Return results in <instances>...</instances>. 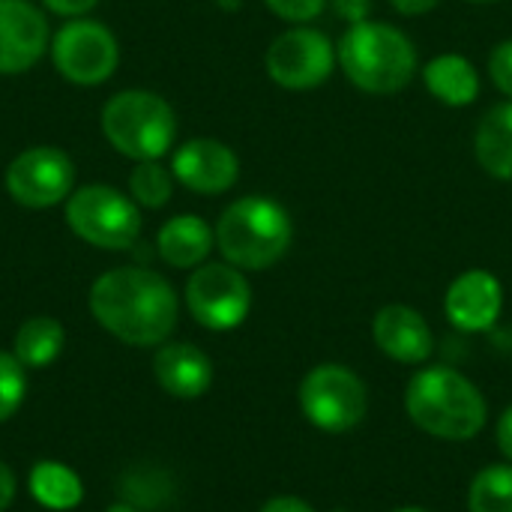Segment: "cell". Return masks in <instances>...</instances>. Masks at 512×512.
Instances as JSON below:
<instances>
[{
    "instance_id": "14",
    "label": "cell",
    "mask_w": 512,
    "mask_h": 512,
    "mask_svg": "<svg viewBox=\"0 0 512 512\" xmlns=\"http://www.w3.org/2000/svg\"><path fill=\"white\" fill-rule=\"evenodd\" d=\"M504 309V288L489 270H465L453 279L444 297V312L453 327L465 333H486L498 324Z\"/></svg>"
},
{
    "instance_id": "31",
    "label": "cell",
    "mask_w": 512,
    "mask_h": 512,
    "mask_svg": "<svg viewBox=\"0 0 512 512\" xmlns=\"http://www.w3.org/2000/svg\"><path fill=\"white\" fill-rule=\"evenodd\" d=\"M441 0H390V6L402 15H426L438 6Z\"/></svg>"
},
{
    "instance_id": "8",
    "label": "cell",
    "mask_w": 512,
    "mask_h": 512,
    "mask_svg": "<svg viewBox=\"0 0 512 512\" xmlns=\"http://www.w3.org/2000/svg\"><path fill=\"white\" fill-rule=\"evenodd\" d=\"M186 306L192 318L216 333L234 330L252 309V288L234 264H201L186 282Z\"/></svg>"
},
{
    "instance_id": "9",
    "label": "cell",
    "mask_w": 512,
    "mask_h": 512,
    "mask_svg": "<svg viewBox=\"0 0 512 512\" xmlns=\"http://www.w3.org/2000/svg\"><path fill=\"white\" fill-rule=\"evenodd\" d=\"M51 60L66 81L93 87L114 75L120 63V45L105 24L90 18H72L57 30L51 42Z\"/></svg>"
},
{
    "instance_id": "36",
    "label": "cell",
    "mask_w": 512,
    "mask_h": 512,
    "mask_svg": "<svg viewBox=\"0 0 512 512\" xmlns=\"http://www.w3.org/2000/svg\"><path fill=\"white\" fill-rule=\"evenodd\" d=\"M333 512H348V510H333Z\"/></svg>"
},
{
    "instance_id": "6",
    "label": "cell",
    "mask_w": 512,
    "mask_h": 512,
    "mask_svg": "<svg viewBox=\"0 0 512 512\" xmlns=\"http://www.w3.org/2000/svg\"><path fill=\"white\" fill-rule=\"evenodd\" d=\"M66 225L96 249H132L141 234V213L132 198L114 186H81L66 198Z\"/></svg>"
},
{
    "instance_id": "4",
    "label": "cell",
    "mask_w": 512,
    "mask_h": 512,
    "mask_svg": "<svg viewBox=\"0 0 512 512\" xmlns=\"http://www.w3.org/2000/svg\"><path fill=\"white\" fill-rule=\"evenodd\" d=\"M294 240L288 210L264 195L237 198L216 222V246L222 258L240 270H267L285 258Z\"/></svg>"
},
{
    "instance_id": "20",
    "label": "cell",
    "mask_w": 512,
    "mask_h": 512,
    "mask_svg": "<svg viewBox=\"0 0 512 512\" xmlns=\"http://www.w3.org/2000/svg\"><path fill=\"white\" fill-rule=\"evenodd\" d=\"M27 486L36 504H42L45 510H75L84 498L78 474L63 462H36L27 477Z\"/></svg>"
},
{
    "instance_id": "22",
    "label": "cell",
    "mask_w": 512,
    "mask_h": 512,
    "mask_svg": "<svg viewBox=\"0 0 512 512\" xmlns=\"http://www.w3.org/2000/svg\"><path fill=\"white\" fill-rule=\"evenodd\" d=\"M471 512H512V465L483 468L468 492Z\"/></svg>"
},
{
    "instance_id": "24",
    "label": "cell",
    "mask_w": 512,
    "mask_h": 512,
    "mask_svg": "<svg viewBox=\"0 0 512 512\" xmlns=\"http://www.w3.org/2000/svg\"><path fill=\"white\" fill-rule=\"evenodd\" d=\"M27 393V378L24 366L15 354L0 351V423H6L24 402Z\"/></svg>"
},
{
    "instance_id": "3",
    "label": "cell",
    "mask_w": 512,
    "mask_h": 512,
    "mask_svg": "<svg viewBox=\"0 0 512 512\" xmlns=\"http://www.w3.org/2000/svg\"><path fill=\"white\" fill-rule=\"evenodd\" d=\"M336 57L354 87L372 96H393L405 90L417 72L414 42L393 24L360 21L345 30Z\"/></svg>"
},
{
    "instance_id": "28",
    "label": "cell",
    "mask_w": 512,
    "mask_h": 512,
    "mask_svg": "<svg viewBox=\"0 0 512 512\" xmlns=\"http://www.w3.org/2000/svg\"><path fill=\"white\" fill-rule=\"evenodd\" d=\"M51 12L66 15V18H81L84 12H90L99 0H42Z\"/></svg>"
},
{
    "instance_id": "35",
    "label": "cell",
    "mask_w": 512,
    "mask_h": 512,
    "mask_svg": "<svg viewBox=\"0 0 512 512\" xmlns=\"http://www.w3.org/2000/svg\"><path fill=\"white\" fill-rule=\"evenodd\" d=\"M396 512H426V510H420V507H402V510H396Z\"/></svg>"
},
{
    "instance_id": "29",
    "label": "cell",
    "mask_w": 512,
    "mask_h": 512,
    "mask_svg": "<svg viewBox=\"0 0 512 512\" xmlns=\"http://www.w3.org/2000/svg\"><path fill=\"white\" fill-rule=\"evenodd\" d=\"M261 512H315L306 501L294 498V495H279V498H270Z\"/></svg>"
},
{
    "instance_id": "2",
    "label": "cell",
    "mask_w": 512,
    "mask_h": 512,
    "mask_svg": "<svg viewBox=\"0 0 512 512\" xmlns=\"http://www.w3.org/2000/svg\"><path fill=\"white\" fill-rule=\"evenodd\" d=\"M405 408L414 426L444 441H471L486 426L483 393L450 366H429L408 381Z\"/></svg>"
},
{
    "instance_id": "18",
    "label": "cell",
    "mask_w": 512,
    "mask_h": 512,
    "mask_svg": "<svg viewBox=\"0 0 512 512\" xmlns=\"http://www.w3.org/2000/svg\"><path fill=\"white\" fill-rule=\"evenodd\" d=\"M423 84L438 102L450 108H465L480 96V72L462 54H441L429 60L423 69Z\"/></svg>"
},
{
    "instance_id": "11",
    "label": "cell",
    "mask_w": 512,
    "mask_h": 512,
    "mask_svg": "<svg viewBox=\"0 0 512 512\" xmlns=\"http://www.w3.org/2000/svg\"><path fill=\"white\" fill-rule=\"evenodd\" d=\"M75 165L57 147H30L6 168V192L27 210H45L72 195Z\"/></svg>"
},
{
    "instance_id": "30",
    "label": "cell",
    "mask_w": 512,
    "mask_h": 512,
    "mask_svg": "<svg viewBox=\"0 0 512 512\" xmlns=\"http://www.w3.org/2000/svg\"><path fill=\"white\" fill-rule=\"evenodd\" d=\"M498 447L512 465V408H507L498 420Z\"/></svg>"
},
{
    "instance_id": "16",
    "label": "cell",
    "mask_w": 512,
    "mask_h": 512,
    "mask_svg": "<svg viewBox=\"0 0 512 512\" xmlns=\"http://www.w3.org/2000/svg\"><path fill=\"white\" fill-rule=\"evenodd\" d=\"M153 375L168 396L189 402L210 390L213 363L192 342H165L153 357Z\"/></svg>"
},
{
    "instance_id": "12",
    "label": "cell",
    "mask_w": 512,
    "mask_h": 512,
    "mask_svg": "<svg viewBox=\"0 0 512 512\" xmlns=\"http://www.w3.org/2000/svg\"><path fill=\"white\" fill-rule=\"evenodd\" d=\"M48 48V21L27 0H0V75H18Z\"/></svg>"
},
{
    "instance_id": "32",
    "label": "cell",
    "mask_w": 512,
    "mask_h": 512,
    "mask_svg": "<svg viewBox=\"0 0 512 512\" xmlns=\"http://www.w3.org/2000/svg\"><path fill=\"white\" fill-rule=\"evenodd\" d=\"M15 498V474L9 471L6 462H0V512L6 510Z\"/></svg>"
},
{
    "instance_id": "15",
    "label": "cell",
    "mask_w": 512,
    "mask_h": 512,
    "mask_svg": "<svg viewBox=\"0 0 512 512\" xmlns=\"http://www.w3.org/2000/svg\"><path fill=\"white\" fill-rule=\"evenodd\" d=\"M372 336L375 345L381 348V354H387L396 363H426L435 351V336L432 327L426 324V318L405 306V303H390L384 306L375 321H372Z\"/></svg>"
},
{
    "instance_id": "34",
    "label": "cell",
    "mask_w": 512,
    "mask_h": 512,
    "mask_svg": "<svg viewBox=\"0 0 512 512\" xmlns=\"http://www.w3.org/2000/svg\"><path fill=\"white\" fill-rule=\"evenodd\" d=\"M468 3H474V6H486V3H498V0H468Z\"/></svg>"
},
{
    "instance_id": "27",
    "label": "cell",
    "mask_w": 512,
    "mask_h": 512,
    "mask_svg": "<svg viewBox=\"0 0 512 512\" xmlns=\"http://www.w3.org/2000/svg\"><path fill=\"white\" fill-rule=\"evenodd\" d=\"M333 9L339 18H345L348 24H360L369 18L372 0H333Z\"/></svg>"
},
{
    "instance_id": "7",
    "label": "cell",
    "mask_w": 512,
    "mask_h": 512,
    "mask_svg": "<svg viewBox=\"0 0 512 512\" xmlns=\"http://www.w3.org/2000/svg\"><path fill=\"white\" fill-rule=\"evenodd\" d=\"M300 408L321 432H351L369 411V390L348 366L321 363L300 381Z\"/></svg>"
},
{
    "instance_id": "10",
    "label": "cell",
    "mask_w": 512,
    "mask_h": 512,
    "mask_svg": "<svg viewBox=\"0 0 512 512\" xmlns=\"http://www.w3.org/2000/svg\"><path fill=\"white\" fill-rule=\"evenodd\" d=\"M333 42L315 27H291L267 48V75L285 90L321 87L336 69Z\"/></svg>"
},
{
    "instance_id": "1",
    "label": "cell",
    "mask_w": 512,
    "mask_h": 512,
    "mask_svg": "<svg viewBox=\"0 0 512 512\" xmlns=\"http://www.w3.org/2000/svg\"><path fill=\"white\" fill-rule=\"evenodd\" d=\"M90 312L126 345H165L177 327V294L171 282L147 267H117L102 273L90 288Z\"/></svg>"
},
{
    "instance_id": "17",
    "label": "cell",
    "mask_w": 512,
    "mask_h": 512,
    "mask_svg": "<svg viewBox=\"0 0 512 512\" xmlns=\"http://www.w3.org/2000/svg\"><path fill=\"white\" fill-rule=\"evenodd\" d=\"M213 243H216V231L201 216H192V213L168 219L156 237L159 255L177 270L201 267L207 255L213 252Z\"/></svg>"
},
{
    "instance_id": "23",
    "label": "cell",
    "mask_w": 512,
    "mask_h": 512,
    "mask_svg": "<svg viewBox=\"0 0 512 512\" xmlns=\"http://www.w3.org/2000/svg\"><path fill=\"white\" fill-rule=\"evenodd\" d=\"M171 174L159 165V159H150V162H138L129 174V192H132V201L141 204V207H165L171 201Z\"/></svg>"
},
{
    "instance_id": "13",
    "label": "cell",
    "mask_w": 512,
    "mask_h": 512,
    "mask_svg": "<svg viewBox=\"0 0 512 512\" xmlns=\"http://www.w3.org/2000/svg\"><path fill=\"white\" fill-rule=\"evenodd\" d=\"M171 171L186 189L198 195H222L237 183L240 159L228 144L216 138H192L174 153Z\"/></svg>"
},
{
    "instance_id": "25",
    "label": "cell",
    "mask_w": 512,
    "mask_h": 512,
    "mask_svg": "<svg viewBox=\"0 0 512 512\" xmlns=\"http://www.w3.org/2000/svg\"><path fill=\"white\" fill-rule=\"evenodd\" d=\"M264 3L273 15H279L282 21H291V24L315 21L327 6V0H264Z\"/></svg>"
},
{
    "instance_id": "33",
    "label": "cell",
    "mask_w": 512,
    "mask_h": 512,
    "mask_svg": "<svg viewBox=\"0 0 512 512\" xmlns=\"http://www.w3.org/2000/svg\"><path fill=\"white\" fill-rule=\"evenodd\" d=\"M105 512H138L132 504H111Z\"/></svg>"
},
{
    "instance_id": "26",
    "label": "cell",
    "mask_w": 512,
    "mask_h": 512,
    "mask_svg": "<svg viewBox=\"0 0 512 512\" xmlns=\"http://www.w3.org/2000/svg\"><path fill=\"white\" fill-rule=\"evenodd\" d=\"M489 78L495 87L512 99V39H504L489 54Z\"/></svg>"
},
{
    "instance_id": "21",
    "label": "cell",
    "mask_w": 512,
    "mask_h": 512,
    "mask_svg": "<svg viewBox=\"0 0 512 512\" xmlns=\"http://www.w3.org/2000/svg\"><path fill=\"white\" fill-rule=\"evenodd\" d=\"M63 342H66V330L57 318H48V315H39V318H30L18 327L15 333V357L21 360V366L27 369H42L48 363L57 360V354L63 351Z\"/></svg>"
},
{
    "instance_id": "19",
    "label": "cell",
    "mask_w": 512,
    "mask_h": 512,
    "mask_svg": "<svg viewBox=\"0 0 512 512\" xmlns=\"http://www.w3.org/2000/svg\"><path fill=\"white\" fill-rule=\"evenodd\" d=\"M474 153L486 174L512 180V99L483 114L474 135Z\"/></svg>"
},
{
    "instance_id": "5",
    "label": "cell",
    "mask_w": 512,
    "mask_h": 512,
    "mask_svg": "<svg viewBox=\"0 0 512 512\" xmlns=\"http://www.w3.org/2000/svg\"><path fill=\"white\" fill-rule=\"evenodd\" d=\"M102 132L117 153L135 162H150L171 150L177 117L162 96L150 90H123L105 102Z\"/></svg>"
}]
</instances>
